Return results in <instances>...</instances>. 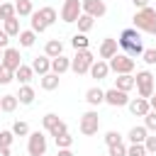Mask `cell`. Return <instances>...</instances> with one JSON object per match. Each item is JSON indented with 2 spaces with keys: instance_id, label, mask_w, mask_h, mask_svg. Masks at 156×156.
<instances>
[{
  "instance_id": "cell-34",
  "label": "cell",
  "mask_w": 156,
  "mask_h": 156,
  "mask_svg": "<svg viewBox=\"0 0 156 156\" xmlns=\"http://www.w3.org/2000/svg\"><path fill=\"white\" fill-rule=\"evenodd\" d=\"M0 17H2V22H5V20H12V17H17V15H15V5H10V2H2V5H0Z\"/></svg>"
},
{
  "instance_id": "cell-51",
  "label": "cell",
  "mask_w": 156,
  "mask_h": 156,
  "mask_svg": "<svg viewBox=\"0 0 156 156\" xmlns=\"http://www.w3.org/2000/svg\"><path fill=\"white\" fill-rule=\"evenodd\" d=\"M44 156H46V154H44Z\"/></svg>"
},
{
  "instance_id": "cell-29",
  "label": "cell",
  "mask_w": 156,
  "mask_h": 156,
  "mask_svg": "<svg viewBox=\"0 0 156 156\" xmlns=\"http://www.w3.org/2000/svg\"><path fill=\"white\" fill-rule=\"evenodd\" d=\"M76 22H78V32H80V34H85V32H90V29H93V22H95V20H93L90 15H80Z\"/></svg>"
},
{
  "instance_id": "cell-12",
  "label": "cell",
  "mask_w": 156,
  "mask_h": 156,
  "mask_svg": "<svg viewBox=\"0 0 156 156\" xmlns=\"http://www.w3.org/2000/svg\"><path fill=\"white\" fill-rule=\"evenodd\" d=\"M105 102L112 105V107H122V105L129 102V98H127V93H122L117 88H110V90H105Z\"/></svg>"
},
{
  "instance_id": "cell-9",
  "label": "cell",
  "mask_w": 156,
  "mask_h": 156,
  "mask_svg": "<svg viewBox=\"0 0 156 156\" xmlns=\"http://www.w3.org/2000/svg\"><path fill=\"white\" fill-rule=\"evenodd\" d=\"M80 10H83V15H90L95 20V17H102L107 12V5L102 0H80Z\"/></svg>"
},
{
  "instance_id": "cell-8",
  "label": "cell",
  "mask_w": 156,
  "mask_h": 156,
  "mask_svg": "<svg viewBox=\"0 0 156 156\" xmlns=\"http://www.w3.org/2000/svg\"><path fill=\"white\" fill-rule=\"evenodd\" d=\"M27 151H29V156H44L46 154V136L41 132H32L29 141H27Z\"/></svg>"
},
{
  "instance_id": "cell-31",
  "label": "cell",
  "mask_w": 156,
  "mask_h": 156,
  "mask_svg": "<svg viewBox=\"0 0 156 156\" xmlns=\"http://www.w3.org/2000/svg\"><path fill=\"white\" fill-rule=\"evenodd\" d=\"M71 44H73V49H76V51H80V49H88V44H90V41H88V37H85V34H80V32H78V34H73Z\"/></svg>"
},
{
  "instance_id": "cell-19",
  "label": "cell",
  "mask_w": 156,
  "mask_h": 156,
  "mask_svg": "<svg viewBox=\"0 0 156 156\" xmlns=\"http://www.w3.org/2000/svg\"><path fill=\"white\" fill-rule=\"evenodd\" d=\"M115 88H117V90H122V93H129V90L134 88V76H132V73H122V76H117Z\"/></svg>"
},
{
  "instance_id": "cell-50",
  "label": "cell",
  "mask_w": 156,
  "mask_h": 156,
  "mask_svg": "<svg viewBox=\"0 0 156 156\" xmlns=\"http://www.w3.org/2000/svg\"><path fill=\"white\" fill-rule=\"evenodd\" d=\"M0 5H2V2H0ZM0 20H2V17H0Z\"/></svg>"
},
{
  "instance_id": "cell-45",
  "label": "cell",
  "mask_w": 156,
  "mask_h": 156,
  "mask_svg": "<svg viewBox=\"0 0 156 156\" xmlns=\"http://www.w3.org/2000/svg\"><path fill=\"white\" fill-rule=\"evenodd\" d=\"M134 2V7L136 10H144V7H149V0H132Z\"/></svg>"
},
{
  "instance_id": "cell-37",
  "label": "cell",
  "mask_w": 156,
  "mask_h": 156,
  "mask_svg": "<svg viewBox=\"0 0 156 156\" xmlns=\"http://www.w3.org/2000/svg\"><path fill=\"white\" fill-rule=\"evenodd\" d=\"M12 139H15V134H12V129H0V146H7V149H10V144H12Z\"/></svg>"
},
{
  "instance_id": "cell-4",
  "label": "cell",
  "mask_w": 156,
  "mask_h": 156,
  "mask_svg": "<svg viewBox=\"0 0 156 156\" xmlns=\"http://www.w3.org/2000/svg\"><path fill=\"white\" fill-rule=\"evenodd\" d=\"M93 54L88 51V49H80V51H76V56L71 58V71H76L78 76H83V73H88L90 71V66H93Z\"/></svg>"
},
{
  "instance_id": "cell-2",
  "label": "cell",
  "mask_w": 156,
  "mask_h": 156,
  "mask_svg": "<svg viewBox=\"0 0 156 156\" xmlns=\"http://www.w3.org/2000/svg\"><path fill=\"white\" fill-rule=\"evenodd\" d=\"M134 29L139 32H149V34H156V10L151 7H144L134 15Z\"/></svg>"
},
{
  "instance_id": "cell-13",
  "label": "cell",
  "mask_w": 156,
  "mask_h": 156,
  "mask_svg": "<svg viewBox=\"0 0 156 156\" xmlns=\"http://www.w3.org/2000/svg\"><path fill=\"white\" fill-rule=\"evenodd\" d=\"M32 71L39 73V76H46V73L51 71V58H49V56H37V58H32Z\"/></svg>"
},
{
  "instance_id": "cell-26",
  "label": "cell",
  "mask_w": 156,
  "mask_h": 156,
  "mask_svg": "<svg viewBox=\"0 0 156 156\" xmlns=\"http://www.w3.org/2000/svg\"><path fill=\"white\" fill-rule=\"evenodd\" d=\"M41 88H44V90H56V88H58V76L51 73V71H49L46 76H41Z\"/></svg>"
},
{
  "instance_id": "cell-10",
  "label": "cell",
  "mask_w": 156,
  "mask_h": 156,
  "mask_svg": "<svg viewBox=\"0 0 156 156\" xmlns=\"http://www.w3.org/2000/svg\"><path fill=\"white\" fill-rule=\"evenodd\" d=\"M80 15H83V10H80L78 0H66L63 2V7H61V20L63 22H76Z\"/></svg>"
},
{
  "instance_id": "cell-36",
  "label": "cell",
  "mask_w": 156,
  "mask_h": 156,
  "mask_svg": "<svg viewBox=\"0 0 156 156\" xmlns=\"http://www.w3.org/2000/svg\"><path fill=\"white\" fill-rule=\"evenodd\" d=\"M144 127L151 129V132H156V110H149L144 115Z\"/></svg>"
},
{
  "instance_id": "cell-7",
  "label": "cell",
  "mask_w": 156,
  "mask_h": 156,
  "mask_svg": "<svg viewBox=\"0 0 156 156\" xmlns=\"http://www.w3.org/2000/svg\"><path fill=\"white\" fill-rule=\"evenodd\" d=\"M98 127H100V117H98L95 110H90V112H85L80 117V134L93 136V134H98Z\"/></svg>"
},
{
  "instance_id": "cell-48",
  "label": "cell",
  "mask_w": 156,
  "mask_h": 156,
  "mask_svg": "<svg viewBox=\"0 0 156 156\" xmlns=\"http://www.w3.org/2000/svg\"><path fill=\"white\" fill-rule=\"evenodd\" d=\"M0 156H10V149L7 146H0Z\"/></svg>"
},
{
  "instance_id": "cell-46",
  "label": "cell",
  "mask_w": 156,
  "mask_h": 156,
  "mask_svg": "<svg viewBox=\"0 0 156 156\" xmlns=\"http://www.w3.org/2000/svg\"><path fill=\"white\" fill-rule=\"evenodd\" d=\"M149 107H151V110H156V88H154V95L149 98Z\"/></svg>"
},
{
  "instance_id": "cell-32",
  "label": "cell",
  "mask_w": 156,
  "mask_h": 156,
  "mask_svg": "<svg viewBox=\"0 0 156 156\" xmlns=\"http://www.w3.org/2000/svg\"><path fill=\"white\" fill-rule=\"evenodd\" d=\"M29 17H32V32H34V34H37V32L41 34V32L46 29V24H44V20L39 17V12H32Z\"/></svg>"
},
{
  "instance_id": "cell-16",
  "label": "cell",
  "mask_w": 156,
  "mask_h": 156,
  "mask_svg": "<svg viewBox=\"0 0 156 156\" xmlns=\"http://www.w3.org/2000/svg\"><path fill=\"white\" fill-rule=\"evenodd\" d=\"M61 54H63V44H61V39H49L46 46H44V56L56 58V56H61Z\"/></svg>"
},
{
  "instance_id": "cell-35",
  "label": "cell",
  "mask_w": 156,
  "mask_h": 156,
  "mask_svg": "<svg viewBox=\"0 0 156 156\" xmlns=\"http://www.w3.org/2000/svg\"><path fill=\"white\" fill-rule=\"evenodd\" d=\"M12 134H15V136H27V134H29V124L17 119V122L12 124Z\"/></svg>"
},
{
  "instance_id": "cell-44",
  "label": "cell",
  "mask_w": 156,
  "mask_h": 156,
  "mask_svg": "<svg viewBox=\"0 0 156 156\" xmlns=\"http://www.w3.org/2000/svg\"><path fill=\"white\" fill-rule=\"evenodd\" d=\"M7 41H10V37L5 34V29H0V49H2V51L7 49Z\"/></svg>"
},
{
  "instance_id": "cell-14",
  "label": "cell",
  "mask_w": 156,
  "mask_h": 156,
  "mask_svg": "<svg viewBox=\"0 0 156 156\" xmlns=\"http://www.w3.org/2000/svg\"><path fill=\"white\" fill-rule=\"evenodd\" d=\"M127 105H129L132 115H136V117H144V115L151 110V107H149V100H144V98H134V100H129Z\"/></svg>"
},
{
  "instance_id": "cell-24",
  "label": "cell",
  "mask_w": 156,
  "mask_h": 156,
  "mask_svg": "<svg viewBox=\"0 0 156 156\" xmlns=\"http://www.w3.org/2000/svg\"><path fill=\"white\" fill-rule=\"evenodd\" d=\"M32 12H34L32 0H17V2H15V15H20V17H29Z\"/></svg>"
},
{
  "instance_id": "cell-5",
  "label": "cell",
  "mask_w": 156,
  "mask_h": 156,
  "mask_svg": "<svg viewBox=\"0 0 156 156\" xmlns=\"http://www.w3.org/2000/svg\"><path fill=\"white\" fill-rule=\"evenodd\" d=\"M107 66H110V71H115L117 76H122V73H132V71H134V58L127 56V54H115V56L107 61Z\"/></svg>"
},
{
  "instance_id": "cell-21",
  "label": "cell",
  "mask_w": 156,
  "mask_h": 156,
  "mask_svg": "<svg viewBox=\"0 0 156 156\" xmlns=\"http://www.w3.org/2000/svg\"><path fill=\"white\" fill-rule=\"evenodd\" d=\"M146 136H149V129L146 127H132L129 129V141L132 144H144Z\"/></svg>"
},
{
  "instance_id": "cell-25",
  "label": "cell",
  "mask_w": 156,
  "mask_h": 156,
  "mask_svg": "<svg viewBox=\"0 0 156 156\" xmlns=\"http://www.w3.org/2000/svg\"><path fill=\"white\" fill-rule=\"evenodd\" d=\"M17 100H20L22 105H32V102H34V88L22 85V88H20V93H17Z\"/></svg>"
},
{
  "instance_id": "cell-3",
  "label": "cell",
  "mask_w": 156,
  "mask_h": 156,
  "mask_svg": "<svg viewBox=\"0 0 156 156\" xmlns=\"http://www.w3.org/2000/svg\"><path fill=\"white\" fill-rule=\"evenodd\" d=\"M134 85H136V90H139V98L149 100V98L154 95V88H156L151 71H139V73L134 76Z\"/></svg>"
},
{
  "instance_id": "cell-38",
  "label": "cell",
  "mask_w": 156,
  "mask_h": 156,
  "mask_svg": "<svg viewBox=\"0 0 156 156\" xmlns=\"http://www.w3.org/2000/svg\"><path fill=\"white\" fill-rule=\"evenodd\" d=\"M119 141H122V134H119V132L110 129V132L105 134V144H107V146H112V144H119Z\"/></svg>"
},
{
  "instance_id": "cell-43",
  "label": "cell",
  "mask_w": 156,
  "mask_h": 156,
  "mask_svg": "<svg viewBox=\"0 0 156 156\" xmlns=\"http://www.w3.org/2000/svg\"><path fill=\"white\" fill-rule=\"evenodd\" d=\"M144 149H146V154H156V136H146L144 139Z\"/></svg>"
},
{
  "instance_id": "cell-27",
  "label": "cell",
  "mask_w": 156,
  "mask_h": 156,
  "mask_svg": "<svg viewBox=\"0 0 156 156\" xmlns=\"http://www.w3.org/2000/svg\"><path fill=\"white\" fill-rule=\"evenodd\" d=\"M37 12H39V17L44 20V24H46V27H49V24H54V22H56V17H58L54 7H41V10H37Z\"/></svg>"
},
{
  "instance_id": "cell-22",
  "label": "cell",
  "mask_w": 156,
  "mask_h": 156,
  "mask_svg": "<svg viewBox=\"0 0 156 156\" xmlns=\"http://www.w3.org/2000/svg\"><path fill=\"white\" fill-rule=\"evenodd\" d=\"M17 105H20L17 95H2V98H0V110H2V112H15Z\"/></svg>"
},
{
  "instance_id": "cell-42",
  "label": "cell",
  "mask_w": 156,
  "mask_h": 156,
  "mask_svg": "<svg viewBox=\"0 0 156 156\" xmlns=\"http://www.w3.org/2000/svg\"><path fill=\"white\" fill-rule=\"evenodd\" d=\"M141 56H144V61H146L149 66H154V63H156V49H144V54H141Z\"/></svg>"
},
{
  "instance_id": "cell-23",
  "label": "cell",
  "mask_w": 156,
  "mask_h": 156,
  "mask_svg": "<svg viewBox=\"0 0 156 156\" xmlns=\"http://www.w3.org/2000/svg\"><path fill=\"white\" fill-rule=\"evenodd\" d=\"M32 76H34V71H32V66H24V63H22V66H20V68L15 71V78H17V80H20L22 85H27V83L32 80Z\"/></svg>"
},
{
  "instance_id": "cell-40",
  "label": "cell",
  "mask_w": 156,
  "mask_h": 156,
  "mask_svg": "<svg viewBox=\"0 0 156 156\" xmlns=\"http://www.w3.org/2000/svg\"><path fill=\"white\" fill-rule=\"evenodd\" d=\"M107 156H127V146H124L122 141H119V144H112V146H110V154H107Z\"/></svg>"
},
{
  "instance_id": "cell-11",
  "label": "cell",
  "mask_w": 156,
  "mask_h": 156,
  "mask_svg": "<svg viewBox=\"0 0 156 156\" xmlns=\"http://www.w3.org/2000/svg\"><path fill=\"white\" fill-rule=\"evenodd\" d=\"M0 63H2L5 68H10V71L15 73V71H17L20 66H22V56H20V51H17V49L7 46V49L2 51V61H0Z\"/></svg>"
},
{
  "instance_id": "cell-41",
  "label": "cell",
  "mask_w": 156,
  "mask_h": 156,
  "mask_svg": "<svg viewBox=\"0 0 156 156\" xmlns=\"http://www.w3.org/2000/svg\"><path fill=\"white\" fill-rule=\"evenodd\" d=\"M127 156H146V149H144V144H132V146L127 149Z\"/></svg>"
},
{
  "instance_id": "cell-47",
  "label": "cell",
  "mask_w": 156,
  "mask_h": 156,
  "mask_svg": "<svg viewBox=\"0 0 156 156\" xmlns=\"http://www.w3.org/2000/svg\"><path fill=\"white\" fill-rule=\"evenodd\" d=\"M56 156H73V151H71V149H58Z\"/></svg>"
},
{
  "instance_id": "cell-30",
  "label": "cell",
  "mask_w": 156,
  "mask_h": 156,
  "mask_svg": "<svg viewBox=\"0 0 156 156\" xmlns=\"http://www.w3.org/2000/svg\"><path fill=\"white\" fill-rule=\"evenodd\" d=\"M5 34H7V37H17V34H20V22H17V17L5 20Z\"/></svg>"
},
{
  "instance_id": "cell-39",
  "label": "cell",
  "mask_w": 156,
  "mask_h": 156,
  "mask_svg": "<svg viewBox=\"0 0 156 156\" xmlns=\"http://www.w3.org/2000/svg\"><path fill=\"white\" fill-rule=\"evenodd\" d=\"M12 78H15V73H12L10 68H5V66L0 63V85H7V83H10Z\"/></svg>"
},
{
  "instance_id": "cell-17",
  "label": "cell",
  "mask_w": 156,
  "mask_h": 156,
  "mask_svg": "<svg viewBox=\"0 0 156 156\" xmlns=\"http://www.w3.org/2000/svg\"><path fill=\"white\" fill-rule=\"evenodd\" d=\"M117 54V39L107 37L102 44H100V58H112Z\"/></svg>"
},
{
  "instance_id": "cell-6",
  "label": "cell",
  "mask_w": 156,
  "mask_h": 156,
  "mask_svg": "<svg viewBox=\"0 0 156 156\" xmlns=\"http://www.w3.org/2000/svg\"><path fill=\"white\" fill-rule=\"evenodd\" d=\"M41 124H44V129H46V132H49L51 136H58V134L68 132L66 122H63V119H58V115H54V112L44 115V117H41Z\"/></svg>"
},
{
  "instance_id": "cell-20",
  "label": "cell",
  "mask_w": 156,
  "mask_h": 156,
  "mask_svg": "<svg viewBox=\"0 0 156 156\" xmlns=\"http://www.w3.org/2000/svg\"><path fill=\"white\" fill-rule=\"evenodd\" d=\"M85 100H88V105L98 107L100 102H105V90H100V88H90V90L85 93Z\"/></svg>"
},
{
  "instance_id": "cell-33",
  "label": "cell",
  "mask_w": 156,
  "mask_h": 156,
  "mask_svg": "<svg viewBox=\"0 0 156 156\" xmlns=\"http://www.w3.org/2000/svg\"><path fill=\"white\" fill-rule=\"evenodd\" d=\"M56 139V146L58 149H71V144H73V136L68 134V132H63V134H58V136H54Z\"/></svg>"
},
{
  "instance_id": "cell-49",
  "label": "cell",
  "mask_w": 156,
  "mask_h": 156,
  "mask_svg": "<svg viewBox=\"0 0 156 156\" xmlns=\"http://www.w3.org/2000/svg\"><path fill=\"white\" fill-rule=\"evenodd\" d=\"M0 61H2V51H0Z\"/></svg>"
},
{
  "instance_id": "cell-18",
  "label": "cell",
  "mask_w": 156,
  "mask_h": 156,
  "mask_svg": "<svg viewBox=\"0 0 156 156\" xmlns=\"http://www.w3.org/2000/svg\"><path fill=\"white\" fill-rule=\"evenodd\" d=\"M68 68H71V58H66L63 54H61V56H56V58H51V73L61 76V73H66Z\"/></svg>"
},
{
  "instance_id": "cell-28",
  "label": "cell",
  "mask_w": 156,
  "mask_h": 156,
  "mask_svg": "<svg viewBox=\"0 0 156 156\" xmlns=\"http://www.w3.org/2000/svg\"><path fill=\"white\" fill-rule=\"evenodd\" d=\"M17 37H20V44H22L24 49H29V46H34V41H37V34H34L32 29H24V32H20Z\"/></svg>"
},
{
  "instance_id": "cell-15",
  "label": "cell",
  "mask_w": 156,
  "mask_h": 156,
  "mask_svg": "<svg viewBox=\"0 0 156 156\" xmlns=\"http://www.w3.org/2000/svg\"><path fill=\"white\" fill-rule=\"evenodd\" d=\"M107 73H110V66H107V61H102V58L93 61V66H90V76H93V78L102 80V78H107Z\"/></svg>"
},
{
  "instance_id": "cell-1",
  "label": "cell",
  "mask_w": 156,
  "mask_h": 156,
  "mask_svg": "<svg viewBox=\"0 0 156 156\" xmlns=\"http://www.w3.org/2000/svg\"><path fill=\"white\" fill-rule=\"evenodd\" d=\"M117 46H122V49H124V54H127V56H132V58L144 54L141 34H139L134 27H127V29H122V34H119V39H117Z\"/></svg>"
}]
</instances>
